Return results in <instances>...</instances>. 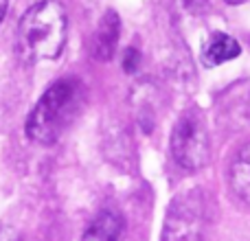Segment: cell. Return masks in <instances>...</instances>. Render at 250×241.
Returning <instances> with one entry per match:
<instances>
[{
	"label": "cell",
	"mask_w": 250,
	"mask_h": 241,
	"mask_svg": "<svg viewBox=\"0 0 250 241\" xmlns=\"http://www.w3.org/2000/svg\"><path fill=\"white\" fill-rule=\"evenodd\" d=\"M68 33L66 11L57 0H42L26 9L16 31V46L24 61H44L62 55Z\"/></svg>",
	"instance_id": "6da1fadb"
},
{
	"label": "cell",
	"mask_w": 250,
	"mask_h": 241,
	"mask_svg": "<svg viewBox=\"0 0 250 241\" xmlns=\"http://www.w3.org/2000/svg\"><path fill=\"white\" fill-rule=\"evenodd\" d=\"M82 86L77 79L55 81L35 103L26 120V134L40 145H53L68 129L82 108Z\"/></svg>",
	"instance_id": "7a4b0ae2"
},
{
	"label": "cell",
	"mask_w": 250,
	"mask_h": 241,
	"mask_svg": "<svg viewBox=\"0 0 250 241\" xmlns=\"http://www.w3.org/2000/svg\"><path fill=\"white\" fill-rule=\"evenodd\" d=\"M207 226V200L198 189L171 200L163 224V241H202Z\"/></svg>",
	"instance_id": "3957f363"
},
{
	"label": "cell",
	"mask_w": 250,
	"mask_h": 241,
	"mask_svg": "<svg viewBox=\"0 0 250 241\" xmlns=\"http://www.w3.org/2000/svg\"><path fill=\"white\" fill-rule=\"evenodd\" d=\"M173 160L187 171H198L208 160V132L202 112L187 110L176 120L171 132Z\"/></svg>",
	"instance_id": "277c9868"
},
{
	"label": "cell",
	"mask_w": 250,
	"mask_h": 241,
	"mask_svg": "<svg viewBox=\"0 0 250 241\" xmlns=\"http://www.w3.org/2000/svg\"><path fill=\"white\" fill-rule=\"evenodd\" d=\"M119 35H121V20H119L117 11L110 9V11L104 13V18H101L99 26L95 31V40H92V53H95L97 60H112L119 44Z\"/></svg>",
	"instance_id": "5b68a950"
},
{
	"label": "cell",
	"mask_w": 250,
	"mask_h": 241,
	"mask_svg": "<svg viewBox=\"0 0 250 241\" xmlns=\"http://www.w3.org/2000/svg\"><path fill=\"white\" fill-rule=\"evenodd\" d=\"M125 230V221L119 213L104 211L88 224L83 230L82 241H121Z\"/></svg>",
	"instance_id": "8992f818"
},
{
	"label": "cell",
	"mask_w": 250,
	"mask_h": 241,
	"mask_svg": "<svg viewBox=\"0 0 250 241\" xmlns=\"http://www.w3.org/2000/svg\"><path fill=\"white\" fill-rule=\"evenodd\" d=\"M229 182L235 198L250 206V142L233 156V162L229 169Z\"/></svg>",
	"instance_id": "52a82bcc"
},
{
	"label": "cell",
	"mask_w": 250,
	"mask_h": 241,
	"mask_svg": "<svg viewBox=\"0 0 250 241\" xmlns=\"http://www.w3.org/2000/svg\"><path fill=\"white\" fill-rule=\"evenodd\" d=\"M242 53V46L235 38H230L229 33H213L207 40L202 48V61L204 66H220L224 61H230Z\"/></svg>",
	"instance_id": "ba28073f"
},
{
	"label": "cell",
	"mask_w": 250,
	"mask_h": 241,
	"mask_svg": "<svg viewBox=\"0 0 250 241\" xmlns=\"http://www.w3.org/2000/svg\"><path fill=\"white\" fill-rule=\"evenodd\" d=\"M138 61H141V55H138L136 48H127L123 55V68L127 70V73H134L138 66Z\"/></svg>",
	"instance_id": "9c48e42d"
},
{
	"label": "cell",
	"mask_w": 250,
	"mask_h": 241,
	"mask_svg": "<svg viewBox=\"0 0 250 241\" xmlns=\"http://www.w3.org/2000/svg\"><path fill=\"white\" fill-rule=\"evenodd\" d=\"M0 241H18V235L11 228H0Z\"/></svg>",
	"instance_id": "30bf717a"
},
{
	"label": "cell",
	"mask_w": 250,
	"mask_h": 241,
	"mask_svg": "<svg viewBox=\"0 0 250 241\" xmlns=\"http://www.w3.org/2000/svg\"><path fill=\"white\" fill-rule=\"evenodd\" d=\"M7 2H9V0H0V22H2L4 13H7Z\"/></svg>",
	"instance_id": "8fae6325"
},
{
	"label": "cell",
	"mask_w": 250,
	"mask_h": 241,
	"mask_svg": "<svg viewBox=\"0 0 250 241\" xmlns=\"http://www.w3.org/2000/svg\"><path fill=\"white\" fill-rule=\"evenodd\" d=\"M224 2H229V4H239V2H244V0H224Z\"/></svg>",
	"instance_id": "7c38bea8"
}]
</instances>
